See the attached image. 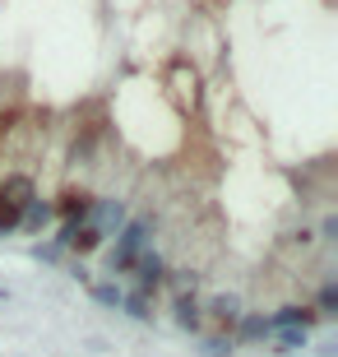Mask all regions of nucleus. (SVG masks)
Returning <instances> with one entry per match:
<instances>
[{
	"label": "nucleus",
	"instance_id": "f257e3e1",
	"mask_svg": "<svg viewBox=\"0 0 338 357\" xmlns=\"http://www.w3.org/2000/svg\"><path fill=\"white\" fill-rule=\"evenodd\" d=\"M144 251H153V223L148 218H130L116 232V246L107 251V265H112V274H130Z\"/></svg>",
	"mask_w": 338,
	"mask_h": 357
},
{
	"label": "nucleus",
	"instance_id": "f03ea898",
	"mask_svg": "<svg viewBox=\"0 0 338 357\" xmlns=\"http://www.w3.org/2000/svg\"><path fill=\"white\" fill-rule=\"evenodd\" d=\"M84 223L98 232V241H107V237H116L130 218H125V204H121V199H93L89 213H84Z\"/></svg>",
	"mask_w": 338,
	"mask_h": 357
},
{
	"label": "nucleus",
	"instance_id": "7ed1b4c3",
	"mask_svg": "<svg viewBox=\"0 0 338 357\" xmlns=\"http://www.w3.org/2000/svg\"><path fill=\"white\" fill-rule=\"evenodd\" d=\"M130 274H135V292H139V297H148L153 288L167 283V265H162V255H158V251H144L139 260H135Z\"/></svg>",
	"mask_w": 338,
	"mask_h": 357
},
{
	"label": "nucleus",
	"instance_id": "20e7f679",
	"mask_svg": "<svg viewBox=\"0 0 338 357\" xmlns=\"http://www.w3.org/2000/svg\"><path fill=\"white\" fill-rule=\"evenodd\" d=\"M315 325V311L311 306H278V311H273L269 316V334H278V330H311Z\"/></svg>",
	"mask_w": 338,
	"mask_h": 357
},
{
	"label": "nucleus",
	"instance_id": "39448f33",
	"mask_svg": "<svg viewBox=\"0 0 338 357\" xmlns=\"http://www.w3.org/2000/svg\"><path fill=\"white\" fill-rule=\"evenodd\" d=\"M52 204H47V199H28L24 204V213H19V227H24V232H47V227H52Z\"/></svg>",
	"mask_w": 338,
	"mask_h": 357
},
{
	"label": "nucleus",
	"instance_id": "423d86ee",
	"mask_svg": "<svg viewBox=\"0 0 338 357\" xmlns=\"http://www.w3.org/2000/svg\"><path fill=\"white\" fill-rule=\"evenodd\" d=\"M236 339L241 344H260V339H269V316H260V311H241V320H236Z\"/></svg>",
	"mask_w": 338,
	"mask_h": 357
},
{
	"label": "nucleus",
	"instance_id": "0eeeda50",
	"mask_svg": "<svg viewBox=\"0 0 338 357\" xmlns=\"http://www.w3.org/2000/svg\"><path fill=\"white\" fill-rule=\"evenodd\" d=\"M89 204H93V195H84V190H66V195L52 204V213H61L66 223H75V218H84V213H89Z\"/></svg>",
	"mask_w": 338,
	"mask_h": 357
},
{
	"label": "nucleus",
	"instance_id": "6e6552de",
	"mask_svg": "<svg viewBox=\"0 0 338 357\" xmlns=\"http://www.w3.org/2000/svg\"><path fill=\"white\" fill-rule=\"evenodd\" d=\"M208 320H213V325H222V330H232L236 320H241V302H236V297H227V292H222V297H213V302H208Z\"/></svg>",
	"mask_w": 338,
	"mask_h": 357
},
{
	"label": "nucleus",
	"instance_id": "1a4fd4ad",
	"mask_svg": "<svg viewBox=\"0 0 338 357\" xmlns=\"http://www.w3.org/2000/svg\"><path fill=\"white\" fill-rule=\"evenodd\" d=\"M0 199L24 209L28 199H38V190H33V181H28V176H5V185H0Z\"/></svg>",
	"mask_w": 338,
	"mask_h": 357
},
{
	"label": "nucleus",
	"instance_id": "9d476101",
	"mask_svg": "<svg viewBox=\"0 0 338 357\" xmlns=\"http://www.w3.org/2000/svg\"><path fill=\"white\" fill-rule=\"evenodd\" d=\"M176 325H181V330H199V325H204L195 297H176Z\"/></svg>",
	"mask_w": 338,
	"mask_h": 357
},
{
	"label": "nucleus",
	"instance_id": "9b49d317",
	"mask_svg": "<svg viewBox=\"0 0 338 357\" xmlns=\"http://www.w3.org/2000/svg\"><path fill=\"white\" fill-rule=\"evenodd\" d=\"M89 297H93L98 306H121V302H125L121 283H89Z\"/></svg>",
	"mask_w": 338,
	"mask_h": 357
},
{
	"label": "nucleus",
	"instance_id": "f8f14e48",
	"mask_svg": "<svg viewBox=\"0 0 338 357\" xmlns=\"http://www.w3.org/2000/svg\"><path fill=\"white\" fill-rule=\"evenodd\" d=\"M121 306H125L135 320H148V316H153V302H148V297H139V292H125V302H121Z\"/></svg>",
	"mask_w": 338,
	"mask_h": 357
},
{
	"label": "nucleus",
	"instance_id": "ddd939ff",
	"mask_svg": "<svg viewBox=\"0 0 338 357\" xmlns=\"http://www.w3.org/2000/svg\"><path fill=\"white\" fill-rule=\"evenodd\" d=\"M311 311H315V316H334V311H338V288H334V283L320 288V302H315Z\"/></svg>",
	"mask_w": 338,
	"mask_h": 357
},
{
	"label": "nucleus",
	"instance_id": "4468645a",
	"mask_svg": "<svg viewBox=\"0 0 338 357\" xmlns=\"http://www.w3.org/2000/svg\"><path fill=\"white\" fill-rule=\"evenodd\" d=\"M301 348H306L301 330H278V353H301Z\"/></svg>",
	"mask_w": 338,
	"mask_h": 357
},
{
	"label": "nucleus",
	"instance_id": "2eb2a0df",
	"mask_svg": "<svg viewBox=\"0 0 338 357\" xmlns=\"http://www.w3.org/2000/svg\"><path fill=\"white\" fill-rule=\"evenodd\" d=\"M204 357H232V334H218V339H204V348H199Z\"/></svg>",
	"mask_w": 338,
	"mask_h": 357
},
{
	"label": "nucleus",
	"instance_id": "dca6fc26",
	"mask_svg": "<svg viewBox=\"0 0 338 357\" xmlns=\"http://www.w3.org/2000/svg\"><path fill=\"white\" fill-rule=\"evenodd\" d=\"M0 297H5V292H0Z\"/></svg>",
	"mask_w": 338,
	"mask_h": 357
}]
</instances>
